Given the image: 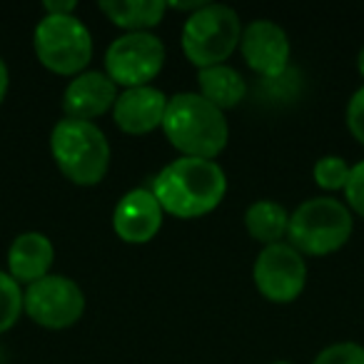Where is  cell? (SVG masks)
Returning a JSON list of instances; mask_svg holds the SVG:
<instances>
[{
  "instance_id": "obj_9",
  "label": "cell",
  "mask_w": 364,
  "mask_h": 364,
  "mask_svg": "<svg viewBox=\"0 0 364 364\" xmlns=\"http://www.w3.org/2000/svg\"><path fill=\"white\" fill-rule=\"evenodd\" d=\"M255 287L274 304H289L307 284V264L302 255L287 242L267 245L255 259Z\"/></svg>"
},
{
  "instance_id": "obj_17",
  "label": "cell",
  "mask_w": 364,
  "mask_h": 364,
  "mask_svg": "<svg viewBox=\"0 0 364 364\" xmlns=\"http://www.w3.org/2000/svg\"><path fill=\"white\" fill-rule=\"evenodd\" d=\"M245 228H247L250 237L267 247V245H277L287 235L289 215L274 200H259V203L250 205L245 213Z\"/></svg>"
},
{
  "instance_id": "obj_24",
  "label": "cell",
  "mask_w": 364,
  "mask_h": 364,
  "mask_svg": "<svg viewBox=\"0 0 364 364\" xmlns=\"http://www.w3.org/2000/svg\"><path fill=\"white\" fill-rule=\"evenodd\" d=\"M8 85H11V73H8L6 60L0 58V105H3V100L8 95Z\"/></svg>"
},
{
  "instance_id": "obj_14",
  "label": "cell",
  "mask_w": 364,
  "mask_h": 364,
  "mask_svg": "<svg viewBox=\"0 0 364 364\" xmlns=\"http://www.w3.org/2000/svg\"><path fill=\"white\" fill-rule=\"evenodd\" d=\"M55 259L53 242L43 232H23L8 250V274L18 284H33L48 277Z\"/></svg>"
},
{
  "instance_id": "obj_26",
  "label": "cell",
  "mask_w": 364,
  "mask_h": 364,
  "mask_svg": "<svg viewBox=\"0 0 364 364\" xmlns=\"http://www.w3.org/2000/svg\"><path fill=\"white\" fill-rule=\"evenodd\" d=\"M274 364H292V362H274Z\"/></svg>"
},
{
  "instance_id": "obj_5",
  "label": "cell",
  "mask_w": 364,
  "mask_h": 364,
  "mask_svg": "<svg viewBox=\"0 0 364 364\" xmlns=\"http://www.w3.org/2000/svg\"><path fill=\"white\" fill-rule=\"evenodd\" d=\"M242 41V23L230 6L208 3L185 21L182 28V53L195 68L225 65Z\"/></svg>"
},
{
  "instance_id": "obj_19",
  "label": "cell",
  "mask_w": 364,
  "mask_h": 364,
  "mask_svg": "<svg viewBox=\"0 0 364 364\" xmlns=\"http://www.w3.org/2000/svg\"><path fill=\"white\" fill-rule=\"evenodd\" d=\"M349 170L352 167L344 162V157H337V155H324L314 162V182H317L322 190H344L347 188V180H349Z\"/></svg>"
},
{
  "instance_id": "obj_8",
  "label": "cell",
  "mask_w": 364,
  "mask_h": 364,
  "mask_svg": "<svg viewBox=\"0 0 364 364\" xmlns=\"http://www.w3.org/2000/svg\"><path fill=\"white\" fill-rule=\"evenodd\" d=\"M23 312L46 329H68L85 312V294L63 274H48L28 284L23 292Z\"/></svg>"
},
{
  "instance_id": "obj_6",
  "label": "cell",
  "mask_w": 364,
  "mask_h": 364,
  "mask_svg": "<svg viewBox=\"0 0 364 364\" xmlns=\"http://www.w3.org/2000/svg\"><path fill=\"white\" fill-rule=\"evenodd\" d=\"M33 48L43 68L55 75H80L92 60L90 31L75 16H46L36 28Z\"/></svg>"
},
{
  "instance_id": "obj_10",
  "label": "cell",
  "mask_w": 364,
  "mask_h": 364,
  "mask_svg": "<svg viewBox=\"0 0 364 364\" xmlns=\"http://www.w3.org/2000/svg\"><path fill=\"white\" fill-rule=\"evenodd\" d=\"M240 50L250 68L257 75L277 77L287 70L289 63V38L282 26L272 21H252L242 28Z\"/></svg>"
},
{
  "instance_id": "obj_18",
  "label": "cell",
  "mask_w": 364,
  "mask_h": 364,
  "mask_svg": "<svg viewBox=\"0 0 364 364\" xmlns=\"http://www.w3.org/2000/svg\"><path fill=\"white\" fill-rule=\"evenodd\" d=\"M23 314V287L8 272H0V334L8 332Z\"/></svg>"
},
{
  "instance_id": "obj_4",
  "label": "cell",
  "mask_w": 364,
  "mask_h": 364,
  "mask_svg": "<svg viewBox=\"0 0 364 364\" xmlns=\"http://www.w3.org/2000/svg\"><path fill=\"white\" fill-rule=\"evenodd\" d=\"M354 220L337 198H312L289 215L287 237L299 255H332L352 237Z\"/></svg>"
},
{
  "instance_id": "obj_21",
  "label": "cell",
  "mask_w": 364,
  "mask_h": 364,
  "mask_svg": "<svg viewBox=\"0 0 364 364\" xmlns=\"http://www.w3.org/2000/svg\"><path fill=\"white\" fill-rule=\"evenodd\" d=\"M344 195H347L349 208L364 218V160L357 162V165H352L347 188H344Z\"/></svg>"
},
{
  "instance_id": "obj_15",
  "label": "cell",
  "mask_w": 364,
  "mask_h": 364,
  "mask_svg": "<svg viewBox=\"0 0 364 364\" xmlns=\"http://www.w3.org/2000/svg\"><path fill=\"white\" fill-rule=\"evenodd\" d=\"M100 8L112 26L127 33H147L165 18V3L160 0H100Z\"/></svg>"
},
{
  "instance_id": "obj_22",
  "label": "cell",
  "mask_w": 364,
  "mask_h": 364,
  "mask_svg": "<svg viewBox=\"0 0 364 364\" xmlns=\"http://www.w3.org/2000/svg\"><path fill=\"white\" fill-rule=\"evenodd\" d=\"M347 127L354 140L364 145V85L354 92L347 105Z\"/></svg>"
},
{
  "instance_id": "obj_12",
  "label": "cell",
  "mask_w": 364,
  "mask_h": 364,
  "mask_svg": "<svg viewBox=\"0 0 364 364\" xmlns=\"http://www.w3.org/2000/svg\"><path fill=\"white\" fill-rule=\"evenodd\" d=\"M117 95H120L117 85L105 73H80L63 92V112L68 120L92 122L95 117L105 115L110 107H115Z\"/></svg>"
},
{
  "instance_id": "obj_3",
  "label": "cell",
  "mask_w": 364,
  "mask_h": 364,
  "mask_svg": "<svg viewBox=\"0 0 364 364\" xmlns=\"http://www.w3.org/2000/svg\"><path fill=\"white\" fill-rule=\"evenodd\" d=\"M50 152L58 170L80 188L102 182L110 167V145L95 122L60 120L50 132Z\"/></svg>"
},
{
  "instance_id": "obj_7",
  "label": "cell",
  "mask_w": 364,
  "mask_h": 364,
  "mask_svg": "<svg viewBox=\"0 0 364 364\" xmlns=\"http://www.w3.org/2000/svg\"><path fill=\"white\" fill-rule=\"evenodd\" d=\"M165 65V46L152 33H125L115 38L105 53V75L115 85L145 87Z\"/></svg>"
},
{
  "instance_id": "obj_2",
  "label": "cell",
  "mask_w": 364,
  "mask_h": 364,
  "mask_svg": "<svg viewBox=\"0 0 364 364\" xmlns=\"http://www.w3.org/2000/svg\"><path fill=\"white\" fill-rule=\"evenodd\" d=\"M162 130L182 157L215 160L228 147L230 127L225 112L200 92H180L167 100Z\"/></svg>"
},
{
  "instance_id": "obj_23",
  "label": "cell",
  "mask_w": 364,
  "mask_h": 364,
  "mask_svg": "<svg viewBox=\"0 0 364 364\" xmlns=\"http://www.w3.org/2000/svg\"><path fill=\"white\" fill-rule=\"evenodd\" d=\"M77 8V3H73V0H65V3H46L43 6V11H46V16H73Z\"/></svg>"
},
{
  "instance_id": "obj_1",
  "label": "cell",
  "mask_w": 364,
  "mask_h": 364,
  "mask_svg": "<svg viewBox=\"0 0 364 364\" xmlns=\"http://www.w3.org/2000/svg\"><path fill=\"white\" fill-rule=\"evenodd\" d=\"M228 193V175L215 160L177 157L152 182V195L162 213L195 220L210 215Z\"/></svg>"
},
{
  "instance_id": "obj_25",
  "label": "cell",
  "mask_w": 364,
  "mask_h": 364,
  "mask_svg": "<svg viewBox=\"0 0 364 364\" xmlns=\"http://www.w3.org/2000/svg\"><path fill=\"white\" fill-rule=\"evenodd\" d=\"M357 68H359V75L364 77V48L359 50V58H357Z\"/></svg>"
},
{
  "instance_id": "obj_11",
  "label": "cell",
  "mask_w": 364,
  "mask_h": 364,
  "mask_svg": "<svg viewBox=\"0 0 364 364\" xmlns=\"http://www.w3.org/2000/svg\"><path fill=\"white\" fill-rule=\"evenodd\" d=\"M162 208L152 190H130L112 213V230L127 245H145L160 232Z\"/></svg>"
},
{
  "instance_id": "obj_20",
  "label": "cell",
  "mask_w": 364,
  "mask_h": 364,
  "mask_svg": "<svg viewBox=\"0 0 364 364\" xmlns=\"http://www.w3.org/2000/svg\"><path fill=\"white\" fill-rule=\"evenodd\" d=\"M312 364H364V347L357 342H339L322 349Z\"/></svg>"
},
{
  "instance_id": "obj_16",
  "label": "cell",
  "mask_w": 364,
  "mask_h": 364,
  "mask_svg": "<svg viewBox=\"0 0 364 364\" xmlns=\"http://www.w3.org/2000/svg\"><path fill=\"white\" fill-rule=\"evenodd\" d=\"M198 85H200V95L208 102H213L215 107H220L223 112L240 105L245 92H247L242 75L230 65H215L200 70Z\"/></svg>"
},
{
  "instance_id": "obj_13",
  "label": "cell",
  "mask_w": 364,
  "mask_h": 364,
  "mask_svg": "<svg viewBox=\"0 0 364 364\" xmlns=\"http://www.w3.org/2000/svg\"><path fill=\"white\" fill-rule=\"evenodd\" d=\"M167 100L170 97H165V92L152 85L122 90L112 107L115 125L127 135H147V132L162 127Z\"/></svg>"
}]
</instances>
